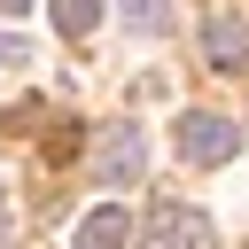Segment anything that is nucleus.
Segmentation results:
<instances>
[{
	"label": "nucleus",
	"instance_id": "nucleus-1",
	"mask_svg": "<svg viewBox=\"0 0 249 249\" xmlns=\"http://www.w3.org/2000/svg\"><path fill=\"white\" fill-rule=\"evenodd\" d=\"M233 148H241V124H233V117H218V109H187V117H179V156H187V163L210 171V163H226Z\"/></svg>",
	"mask_w": 249,
	"mask_h": 249
},
{
	"label": "nucleus",
	"instance_id": "nucleus-2",
	"mask_svg": "<svg viewBox=\"0 0 249 249\" xmlns=\"http://www.w3.org/2000/svg\"><path fill=\"white\" fill-rule=\"evenodd\" d=\"M140 171H148L140 124H101V140H93V179H101V187H132Z\"/></svg>",
	"mask_w": 249,
	"mask_h": 249
},
{
	"label": "nucleus",
	"instance_id": "nucleus-3",
	"mask_svg": "<svg viewBox=\"0 0 249 249\" xmlns=\"http://www.w3.org/2000/svg\"><path fill=\"white\" fill-rule=\"evenodd\" d=\"M140 249H210V218L187 210V202H163V210L140 226Z\"/></svg>",
	"mask_w": 249,
	"mask_h": 249
},
{
	"label": "nucleus",
	"instance_id": "nucleus-4",
	"mask_svg": "<svg viewBox=\"0 0 249 249\" xmlns=\"http://www.w3.org/2000/svg\"><path fill=\"white\" fill-rule=\"evenodd\" d=\"M202 54H210L218 70H241V62H249V23H241L233 8H218V16L202 23Z\"/></svg>",
	"mask_w": 249,
	"mask_h": 249
},
{
	"label": "nucleus",
	"instance_id": "nucleus-5",
	"mask_svg": "<svg viewBox=\"0 0 249 249\" xmlns=\"http://www.w3.org/2000/svg\"><path fill=\"white\" fill-rule=\"evenodd\" d=\"M124 241H132V226H124V210H117V202L86 210V226H78V249H124Z\"/></svg>",
	"mask_w": 249,
	"mask_h": 249
},
{
	"label": "nucleus",
	"instance_id": "nucleus-6",
	"mask_svg": "<svg viewBox=\"0 0 249 249\" xmlns=\"http://www.w3.org/2000/svg\"><path fill=\"white\" fill-rule=\"evenodd\" d=\"M47 8H54V31H62V39H86V31L101 23V0H47Z\"/></svg>",
	"mask_w": 249,
	"mask_h": 249
},
{
	"label": "nucleus",
	"instance_id": "nucleus-7",
	"mask_svg": "<svg viewBox=\"0 0 249 249\" xmlns=\"http://www.w3.org/2000/svg\"><path fill=\"white\" fill-rule=\"evenodd\" d=\"M124 23H132V31H148V39H156V31H163V23H171V8H163V0H124Z\"/></svg>",
	"mask_w": 249,
	"mask_h": 249
},
{
	"label": "nucleus",
	"instance_id": "nucleus-8",
	"mask_svg": "<svg viewBox=\"0 0 249 249\" xmlns=\"http://www.w3.org/2000/svg\"><path fill=\"white\" fill-rule=\"evenodd\" d=\"M47 156H54V163H70V156H78V124H70V117L47 132Z\"/></svg>",
	"mask_w": 249,
	"mask_h": 249
},
{
	"label": "nucleus",
	"instance_id": "nucleus-9",
	"mask_svg": "<svg viewBox=\"0 0 249 249\" xmlns=\"http://www.w3.org/2000/svg\"><path fill=\"white\" fill-rule=\"evenodd\" d=\"M8 62H31V47H23V39H0V70H8Z\"/></svg>",
	"mask_w": 249,
	"mask_h": 249
},
{
	"label": "nucleus",
	"instance_id": "nucleus-10",
	"mask_svg": "<svg viewBox=\"0 0 249 249\" xmlns=\"http://www.w3.org/2000/svg\"><path fill=\"white\" fill-rule=\"evenodd\" d=\"M23 8H31V0H0V16H23Z\"/></svg>",
	"mask_w": 249,
	"mask_h": 249
},
{
	"label": "nucleus",
	"instance_id": "nucleus-11",
	"mask_svg": "<svg viewBox=\"0 0 249 249\" xmlns=\"http://www.w3.org/2000/svg\"><path fill=\"white\" fill-rule=\"evenodd\" d=\"M0 210H8V187H0Z\"/></svg>",
	"mask_w": 249,
	"mask_h": 249
}]
</instances>
